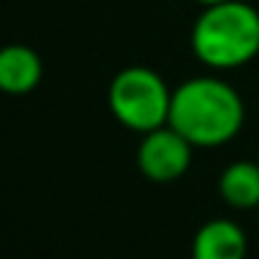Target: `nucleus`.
Masks as SVG:
<instances>
[{
  "instance_id": "nucleus-9",
  "label": "nucleus",
  "mask_w": 259,
  "mask_h": 259,
  "mask_svg": "<svg viewBox=\"0 0 259 259\" xmlns=\"http://www.w3.org/2000/svg\"><path fill=\"white\" fill-rule=\"evenodd\" d=\"M256 159H259V156H256Z\"/></svg>"
},
{
  "instance_id": "nucleus-8",
  "label": "nucleus",
  "mask_w": 259,
  "mask_h": 259,
  "mask_svg": "<svg viewBox=\"0 0 259 259\" xmlns=\"http://www.w3.org/2000/svg\"><path fill=\"white\" fill-rule=\"evenodd\" d=\"M198 6H212V3H220V0H195Z\"/></svg>"
},
{
  "instance_id": "nucleus-1",
  "label": "nucleus",
  "mask_w": 259,
  "mask_h": 259,
  "mask_svg": "<svg viewBox=\"0 0 259 259\" xmlns=\"http://www.w3.org/2000/svg\"><path fill=\"white\" fill-rule=\"evenodd\" d=\"M167 125H173L195 148H220L242 131L245 103L240 92L223 78H187L173 90Z\"/></svg>"
},
{
  "instance_id": "nucleus-5",
  "label": "nucleus",
  "mask_w": 259,
  "mask_h": 259,
  "mask_svg": "<svg viewBox=\"0 0 259 259\" xmlns=\"http://www.w3.org/2000/svg\"><path fill=\"white\" fill-rule=\"evenodd\" d=\"M190 253L192 259H245V229L231 218H212L195 231Z\"/></svg>"
},
{
  "instance_id": "nucleus-3",
  "label": "nucleus",
  "mask_w": 259,
  "mask_h": 259,
  "mask_svg": "<svg viewBox=\"0 0 259 259\" xmlns=\"http://www.w3.org/2000/svg\"><path fill=\"white\" fill-rule=\"evenodd\" d=\"M106 98L114 120L137 134L162 128L170 120L173 90L164 84V78L156 70L142 67V64H131V67L120 70L109 84Z\"/></svg>"
},
{
  "instance_id": "nucleus-2",
  "label": "nucleus",
  "mask_w": 259,
  "mask_h": 259,
  "mask_svg": "<svg viewBox=\"0 0 259 259\" xmlns=\"http://www.w3.org/2000/svg\"><path fill=\"white\" fill-rule=\"evenodd\" d=\"M190 51L209 70H237L259 56V9L245 0L203 6L190 31Z\"/></svg>"
},
{
  "instance_id": "nucleus-4",
  "label": "nucleus",
  "mask_w": 259,
  "mask_h": 259,
  "mask_svg": "<svg viewBox=\"0 0 259 259\" xmlns=\"http://www.w3.org/2000/svg\"><path fill=\"white\" fill-rule=\"evenodd\" d=\"M192 151L195 145L187 137H181L173 125H162L142 134L137 148V167L153 184H170L190 170Z\"/></svg>"
},
{
  "instance_id": "nucleus-7",
  "label": "nucleus",
  "mask_w": 259,
  "mask_h": 259,
  "mask_svg": "<svg viewBox=\"0 0 259 259\" xmlns=\"http://www.w3.org/2000/svg\"><path fill=\"white\" fill-rule=\"evenodd\" d=\"M218 192L226 206L237 212L259 209V159L256 162H231L218 179Z\"/></svg>"
},
{
  "instance_id": "nucleus-6",
  "label": "nucleus",
  "mask_w": 259,
  "mask_h": 259,
  "mask_svg": "<svg viewBox=\"0 0 259 259\" xmlns=\"http://www.w3.org/2000/svg\"><path fill=\"white\" fill-rule=\"evenodd\" d=\"M42 81V59L28 45H9L0 53V90L6 95H28Z\"/></svg>"
}]
</instances>
